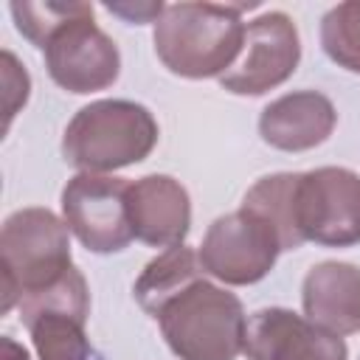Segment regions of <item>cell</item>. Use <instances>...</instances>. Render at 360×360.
<instances>
[{
    "label": "cell",
    "mask_w": 360,
    "mask_h": 360,
    "mask_svg": "<svg viewBox=\"0 0 360 360\" xmlns=\"http://www.w3.org/2000/svg\"><path fill=\"white\" fill-rule=\"evenodd\" d=\"M248 6L222 3H172L155 22V53L163 68L183 79L222 76L245 42L242 11Z\"/></svg>",
    "instance_id": "1"
},
{
    "label": "cell",
    "mask_w": 360,
    "mask_h": 360,
    "mask_svg": "<svg viewBox=\"0 0 360 360\" xmlns=\"http://www.w3.org/2000/svg\"><path fill=\"white\" fill-rule=\"evenodd\" d=\"M158 121L149 107L129 98H98L84 104L62 135V158L79 172L107 174L152 155Z\"/></svg>",
    "instance_id": "2"
},
{
    "label": "cell",
    "mask_w": 360,
    "mask_h": 360,
    "mask_svg": "<svg viewBox=\"0 0 360 360\" xmlns=\"http://www.w3.org/2000/svg\"><path fill=\"white\" fill-rule=\"evenodd\" d=\"M155 321L180 360H236L245 346L248 315L242 301L208 278L172 298Z\"/></svg>",
    "instance_id": "3"
},
{
    "label": "cell",
    "mask_w": 360,
    "mask_h": 360,
    "mask_svg": "<svg viewBox=\"0 0 360 360\" xmlns=\"http://www.w3.org/2000/svg\"><path fill=\"white\" fill-rule=\"evenodd\" d=\"M70 267V228L62 217L39 205L8 214L0 231V312H8L25 295L59 281Z\"/></svg>",
    "instance_id": "4"
},
{
    "label": "cell",
    "mask_w": 360,
    "mask_h": 360,
    "mask_svg": "<svg viewBox=\"0 0 360 360\" xmlns=\"http://www.w3.org/2000/svg\"><path fill=\"white\" fill-rule=\"evenodd\" d=\"M48 76L68 93L84 96L107 90L121 73V53L110 34L93 20V6L84 3L79 14L65 20L42 45Z\"/></svg>",
    "instance_id": "5"
},
{
    "label": "cell",
    "mask_w": 360,
    "mask_h": 360,
    "mask_svg": "<svg viewBox=\"0 0 360 360\" xmlns=\"http://www.w3.org/2000/svg\"><path fill=\"white\" fill-rule=\"evenodd\" d=\"M298 233L323 248H352L360 242V174L346 166L298 172L295 188Z\"/></svg>",
    "instance_id": "6"
},
{
    "label": "cell",
    "mask_w": 360,
    "mask_h": 360,
    "mask_svg": "<svg viewBox=\"0 0 360 360\" xmlns=\"http://www.w3.org/2000/svg\"><path fill=\"white\" fill-rule=\"evenodd\" d=\"M129 180L112 174H73L62 188V219L90 253H118L135 233L127 205Z\"/></svg>",
    "instance_id": "7"
},
{
    "label": "cell",
    "mask_w": 360,
    "mask_h": 360,
    "mask_svg": "<svg viewBox=\"0 0 360 360\" xmlns=\"http://www.w3.org/2000/svg\"><path fill=\"white\" fill-rule=\"evenodd\" d=\"M197 253L208 276L231 287H245L262 281L273 270L281 245L276 231L262 217L239 208L208 225Z\"/></svg>",
    "instance_id": "8"
},
{
    "label": "cell",
    "mask_w": 360,
    "mask_h": 360,
    "mask_svg": "<svg viewBox=\"0 0 360 360\" xmlns=\"http://www.w3.org/2000/svg\"><path fill=\"white\" fill-rule=\"evenodd\" d=\"M301 62V37L290 14L264 11L245 28L236 62L219 76L222 90L233 96H264L284 84Z\"/></svg>",
    "instance_id": "9"
},
{
    "label": "cell",
    "mask_w": 360,
    "mask_h": 360,
    "mask_svg": "<svg viewBox=\"0 0 360 360\" xmlns=\"http://www.w3.org/2000/svg\"><path fill=\"white\" fill-rule=\"evenodd\" d=\"M248 360H349L340 335H332L284 307H264L248 318Z\"/></svg>",
    "instance_id": "10"
},
{
    "label": "cell",
    "mask_w": 360,
    "mask_h": 360,
    "mask_svg": "<svg viewBox=\"0 0 360 360\" xmlns=\"http://www.w3.org/2000/svg\"><path fill=\"white\" fill-rule=\"evenodd\" d=\"M129 222L135 239L152 248L183 245L191 228V197L172 174H146L129 183Z\"/></svg>",
    "instance_id": "11"
},
{
    "label": "cell",
    "mask_w": 360,
    "mask_h": 360,
    "mask_svg": "<svg viewBox=\"0 0 360 360\" xmlns=\"http://www.w3.org/2000/svg\"><path fill=\"white\" fill-rule=\"evenodd\" d=\"M338 110L321 90H292L270 101L259 115V135L281 152H307L329 141Z\"/></svg>",
    "instance_id": "12"
},
{
    "label": "cell",
    "mask_w": 360,
    "mask_h": 360,
    "mask_svg": "<svg viewBox=\"0 0 360 360\" xmlns=\"http://www.w3.org/2000/svg\"><path fill=\"white\" fill-rule=\"evenodd\" d=\"M304 318L332 335L360 332V267L349 262H321L301 284Z\"/></svg>",
    "instance_id": "13"
},
{
    "label": "cell",
    "mask_w": 360,
    "mask_h": 360,
    "mask_svg": "<svg viewBox=\"0 0 360 360\" xmlns=\"http://www.w3.org/2000/svg\"><path fill=\"white\" fill-rule=\"evenodd\" d=\"M200 278H205L200 253H194L188 245H174L158 253L152 262H146V267L132 284V292H135L138 307L146 315L158 318V312L172 298H177L183 290H188Z\"/></svg>",
    "instance_id": "14"
},
{
    "label": "cell",
    "mask_w": 360,
    "mask_h": 360,
    "mask_svg": "<svg viewBox=\"0 0 360 360\" xmlns=\"http://www.w3.org/2000/svg\"><path fill=\"white\" fill-rule=\"evenodd\" d=\"M295 188H298V172H278L259 177L242 197V208L253 211L276 231L281 250H295L304 245L298 233Z\"/></svg>",
    "instance_id": "15"
},
{
    "label": "cell",
    "mask_w": 360,
    "mask_h": 360,
    "mask_svg": "<svg viewBox=\"0 0 360 360\" xmlns=\"http://www.w3.org/2000/svg\"><path fill=\"white\" fill-rule=\"evenodd\" d=\"M39 360H104L84 332V318L62 309H42L22 321Z\"/></svg>",
    "instance_id": "16"
},
{
    "label": "cell",
    "mask_w": 360,
    "mask_h": 360,
    "mask_svg": "<svg viewBox=\"0 0 360 360\" xmlns=\"http://www.w3.org/2000/svg\"><path fill=\"white\" fill-rule=\"evenodd\" d=\"M321 48L338 68L360 73V0L338 3L321 17Z\"/></svg>",
    "instance_id": "17"
},
{
    "label": "cell",
    "mask_w": 360,
    "mask_h": 360,
    "mask_svg": "<svg viewBox=\"0 0 360 360\" xmlns=\"http://www.w3.org/2000/svg\"><path fill=\"white\" fill-rule=\"evenodd\" d=\"M17 307H20L22 321L42 309H62V312H73L87 321L90 318V287H87V278L82 276V270L73 264L59 281L25 295Z\"/></svg>",
    "instance_id": "18"
},
{
    "label": "cell",
    "mask_w": 360,
    "mask_h": 360,
    "mask_svg": "<svg viewBox=\"0 0 360 360\" xmlns=\"http://www.w3.org/2000/svg\"><path fill=\"white\" fill-rule=\"evenodd\" d=\"M82 6H84V3H79V0H42V3H31V0H22V3H20V0H14V3L8 6V11H11V17H14L17 31H20L31 45H37V48L42 51L45 39H48L65 20H70L73 14H79Z\"/></svg>",
    "instance_id": "19"
},
{
    "label": "cell",
    "mask_w": 360,
    "mask_h": 360,
    "mask_svg": "<svg viewBox=\"0 0 360 360\" xmlns=\"http://www.w3.org/2000/svg\"><path fill=\"white\" fill-rule=\"evenodd\" d=\"M3 82H6V129H8L14 112L28 101V90H31L28 70L25 65L17 62L11 51H3Z\"/></svg>",
    "instance_id": "20"
},
{
    "label": "cell",
    "mask_w": 360,
    "mask_h": 360,
    "mask_svg": "<svg viewBox=\"0 0 360 360\" xmlns=\"http://www.w3.org/2000/svg\"><path fill=\"white\" fill-rule=\"evenodd\" d=\"M104 8H107L110 14H115V17H121V20L129 22V25L158 22L160 14L166 11V6H163L160 0H158V3H152V0H143V3H104Z\"/></svg>",
    "instance_id": "21"
}]
</instances>
